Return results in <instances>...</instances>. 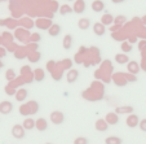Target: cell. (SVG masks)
I'll return each mask as SVG.
<instances>
[{
	"instance_id": "obj_1",
	"label": "cell",
	"mask_w": 146,
	"mask_h": 144,
	"mask_svg": "<svg viewBox=\"0 0 146 144\" xmlns=\"http://www.w3.org/2000/svg\"><path fill=\"white\" fill-rule=\"evenodd\" d=\"M12 135L16 139H23L26 135V129L23 127V125H14L12 129Z\"/></svg>"
},
{
	"instance_id": "obj_2",
	"label": "cell",
	"mask_w": 146,
	"mask_h": 144,
	"mask_svg": "<svg viewBox=\"0 0 146 144\" xmlns=\"http://www.w3.org/2000/svg\"><path fill=\"white\" fill-rule=\"evenodd\" d=\"M50 121H52L54 125H61V123L65 121L64 113H61V112H53V113L50 114Z\"/></svg>"
},
{
	"instance_id": "obj_3",
	"label": "cell",
	"mask_w": 146,
	"mask_h": 144,
	"mask_svg": "<svg viewBox=\"0 0 146 144\" xmlns=\"http://www.w3.org/2000/svg\"><path fill=\"white\" fill-rule=\"evenodd\" d=\"M13 111V104L11 101H3L0 102V113L8 114Z\"/></svg>"
},
{
	"instance_id": "obj_4",
	"label": "cell",
	"mask_w": 146,
	"mask_h": 144,
	"mask_svg": "<svg viewBox=\"0 0 146 144\" xmlns=\"http://www.w3.org/2000/svg\"><path fill=\"white\" fill-rule=\"evenodd\" d=\"M93 31H94V34H96L97 36H102L104 34H105V25L102 22H96L93 25Z\"/></svg>"
},
{
	"instance_id": "obj_5",
	"label": "cell",
	"mask_w": 146,
	"mask_h": 144,
	"mask_svg": "<svg viewBox=\"0 0 146 144\" xmlns=\"http://www.w3.org/2000/svg\"><path fill=\"white\" fill-rule=\"evenodd\" d=\"M35 129H38L39 131H45L48 129V121L45 118H39L36 119Z\"/></svg>"
},
{
	"instance_id": "obj_6",
	"label": "cell",
	"mask_w": 146,
	"mask_h": 144,
	"mask_svg": "<svg viewBox=\"0 0 146 144\" xmlns=\"http://www.w3.org/2000/svg\"><path fill=\"white\" fill-rule=\"evenodd\" d=\"M92 9H93V12L100 13V12H102L105 9V3L102 0H94L93 3H92Z\"/></svg>"
},
{
	"instance_id": "obj_7",
	"label": "cell",
	"mask_w": 146,
	"mask_h": 144,
	"mask_svg": "<svg viewBox=\"0 0 146 144\" xmlns=\"http://www.w3.org/2000/svg\"><path fill=\"white\" fill-rule=\"evenodd\" d=\"M72 43H74V39H72V35H70V34H67V35H65L64 38V42H62V46H64V48L66 51H69L70 48L72 47Z\"/></svg>"
},
{
	"instance_id": "obj_8",
	"label": "cell",
	"mask_w": 146,
	"mask_h": 144,
	"mask_svg": "<svg viewBox=\"0 0 146 144\" xmlns=\"http://www.w3.org/2000/svg\"><path fill=\"white\" fill-rule=\"evenodd\" d=\"M127 125L133 129L137 125H140V119H138V117L136 116V114H131V116L127 118Z\"/></svg>"
},
{
	"instance_id": "obj_9",
	"label": "cell",
	"mask_w": 146,
	"mask_h": 144,
	"mask_svg": "<svg viewBox=\"0 0 146 144\" xmlns=\"http://www.w3.org/2000/svg\"><path fill=\"white\" fill-rule=\"evenodd\" d=\"M106 122L109 125H118L119 123V116L116 113H109L106 116Z\"/></svg>"
},
{
	"instance_id": "obj_10",
	"label": "cell",
	"mask_w": 146,
	"mask_h": 144,
	"mask_svg": "<svg viewBox=\"0 0 146 144\" xmlns=\"http://www.w3.org/2000/svg\"><path fill=\"white\" fill-rule=\"evenodd\" d=\"M48 33H49V35L50 36H53V38H56V36H58L60 35V33H61V26L60 25H52L49 29H48Z\"/></svg>"
},
{
	"instance_id": "obj_11",
	"label": "cell",
	"mask_w": 146,
	"mask_h": 144,
	"mask_svg": "<svg viewBox=\"0 0 146 144\" xmlns=\"http://www.w3.org/2000/svg\"><path fill=\"white\" fill-rule=\"evenodd\" d=\"M27 96H29V91L26 88H21L18 92H17V95H16V99L18 100V101H25L26 99H27Z\"/></svg>"
},
{
	"instance_id": "obj_12",
	"label": "cell",
	"mask_w": 146,
	"mask_h": 144,
	"mask_svg": "<svg viewBox=\"0 0 146 144\" xmlns=\"http://www.w3.org/2000/svg\"><path fill=\"white\" fill-rule=\"evenodd\" d=\"M35 125H36V121L34 118H26L25 121H23V127H25L26 130H33V129H35Z\"/></svg>"
},
{
	"instance_id": "obj_13",
	"label": "cell",
	"mask_w": 146,
	"mask_h": 144,
	"mask_svg": "<svg viewBox=\"0 0 146 144\" xmlns=\"http://www.w3.org/2000/svg\"><path fill=\"white\" fill-rule=\"evenodd\" d=\"M72 9H74V12H76V13H83V12L86 11V3H84L83 0H78Z\"/></svg>"
},
{
	"instance_id": "obj_14",
	"label": "cell",
	"mask_w": 146,
	"mask_h": 144,
	"mask_svg": "<svg viewBox=\"0 0 146 144\" xmlns=\"http://www.w3.org/2000/svg\"><path fill=\"white\" fill-rule=\"evenodd\" d=\"M115 61L118 62V64H120V65H123V64H128L129 62V57H128L127 55H116L115 56Z\"/></svg>"
},
{
	"instance_id": "obj_15",
	"label": "cell",
	"mask_w": 146,
	"mask_h": 144,
	"mask_svg": "<svg viewBox=\"0 0 146 144\" xmlns=\"http://www.w3.org/2000/svg\"><path fill=\"white\" fill-rule=\"evenodd\" d=\"M106 144H123V140H121L119 136H109V138L105 139Z\"/></svg>"
},
{
	"instance_id": "obj_16",
	"label": "cell",
	"mask_w": 146,
	"mask_h": 144,
	"mask_svg": "<svg viewBox=\"0 0 146 144\" xmlns=\"http://www.w3.org/2000/svg\"><path fill=\"white\" fill-rule=\"evenodd\" d=\"M101 22L104 23V25H111V23L114 22V17L111 16V14H104L101 18Z\"/></svg>"
},
{
	"instance_id": "obj_17",
	"label": "cell",
	"mask_w": 146,
	"mask_h": 144,
	"mask_svg": "<svg viewBox=\"0 0 146 144\" xmlns=\"http://www.w3.org/2000/svg\"><path fill=\"white\" fill-rule=\"evenodd\" d=\"M97 130L98 131H108L109 130V123L106 121L100 119V121L97 122Z\"/></svg>"
},
{
	"instance_id": "obj_18",
	"label": "cell",
	"mask_w": 146,
	"mask_h": 144,
	"mask_svg": "<svg viewBox=\"0 0 146 144\" xmlns=\"http://www.w3.org/2000/svg\"><path fill=\"white\" fill-rule=\"evenodd\" d=\"M89 25H91V21H89L88 18H83L79 21V29H82V30L89 29Z\"/></svg>"
},
{
	"instance_id": "obj_19",
	"label": "cell",
	"mask_w": 146,
	"mask_h": 144,
	"mask_svg": "<svg viewBox=\"0 0 146 144\" xmlns=\"http://www.w3.org/2000/svg\"><path fill=\"white\" fill-rule=\"evenodd\" d=\"M74 144H89V140L87 138H82V136H80V138H76L74 140Z\"/></svg>"
},
{
	"instance_id": "obj_20",
	"label": "cell",
	"mask_w": 146,
	"mask_h": 144,
	"mask_svg": "<svg viewBox=\"0 0 146 144\" xmlns=\"http://www.w3.org/2000/svg\"><path fill=\"white\" fill-rule=\"evenodd\" d=\"M69 77H70L69 78V82H70V83H71V82H75V80L78 79V72H76V70H72V72L69 74Z\"/></svg>"
},
{
	"instance_id": "obj_21",
	"label": "cell",
	"mask_w": 146,
	"mask_h": 144,
	"mask_svg": "<svg viewBox=\"0 0 146 144\" xmlns=\"http://www.w3.org/2000/svg\"><path fill=\"white\" fill-rule=\"evenodd\" d=\"M74 11L72 8H70L69 5H64L62 8H61V13L62 14H67V13H71V12Z\"/></svg>"
},
{
	"instance_id": "obj_22",
	"label": "cell",
	"mask_w": 146,
	"mask_h": 144,
	"mask_svg": "<svg viewBox=\"0 0 146 144\" xmlns=\"http://www.w3.org/2000/svg\"><path fill=\"white\" fill-rule=\"evenodd\" d=\"M140 129H141V131H143V133H146V118H143L142 121H140Z\"/></svg>"
},
{
	"instance_id": "obj_23",
	"label": "cell",
	"mask_w": 146,
	"mask_h": 144,
	"mask_svg": "<svg viewBox=\"0 0 146 144\" xmlns=\"http://www.w3.org/2000/svg\"><path fill=\"white\" fill-rule=\"evenodd\" d=\"M137 66H138V65L136 64V62H129V69H131V70L135 69V72H136V73L138 72V68H137Z\"/></svg>"
},
{
	"instance_id": "obj_24",
	"label": "cell",
	"mask_w": 146,
	"mask_h": 144,
	"mask_svg": "<svg viewBox=\"0 0 146 144\" xmlns=\"http://www.w3.org/2000/svg\"><path fill=\"white\" fill-rule=\"evenodd\" d=\"M121 50L125 51V52H131V51H132V47H131L129 44H123L121 46Z\"/></svg>"
},
{
	"instance_id": "obj_25",
	"label": "cell",
	"mask_w": 146,
	"mask_h": 144,
	"mask_svg": "<svg viewBox=\"0 0 146 144\" xmlns=\"http://www.w3.org/2000/svg\"><path fill=\"white\" fill-rule=\"evenodd\" d=\"M7 75H8V77H7L8 79H13V78H14V73H13V70H9V72L7 73Z\"/></svg>"
},
{
	"instance_id": "obj_26",
	"label": "cell",
	"mask_w": 146,
	"mask_h": 144,
	"mask_svg": "<svg viewBox=\"0 0 146 144\" xmlns=\"http://www.w3.org/2000/svg\"><path fill=\"white\" fill-rule=\"evenodd\" d=\"M111 1H113V3H121L123 0H111Z\"/></svg>"
},
{
	"instance_id": "obj_27",
	"label": "cell",
	"mask_w": 146,
	"mask_h": 144,
	"mask_svg": "<svg viewBox=\"0 0 146 144\" xmlns=\"http://www.w3.org/2000/svg\"><path fill=\"white\" fill-rule=\"evenodd\" d=\"M48 144H49V143H48Z\"/></svg>"
}]
</instances>
